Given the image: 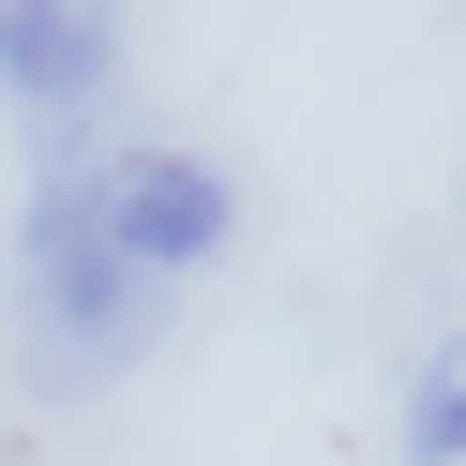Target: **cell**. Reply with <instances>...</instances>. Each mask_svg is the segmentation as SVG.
Segmentation results:
<instances>
[{
    "instance_id": "6da1fadb",
    "label": "cell",
    "mask_w": 466,
    "mask_h": 466,
    "mask_svg": "<svg viewBox=\"0 0 466 466\" xmlns=\"http://www.w3.org/2000/svg\"><path fill=\"white\" fill-rule=\"evenodd\" d=\"M15 286H31V361H46V391H91V376H121L136 346L166 331V286L106 241V211H91L76 166L31 196V256H15Z\"/></svg>"
},
{
    "instance_id": "7a4b0ae2",
    "label": "cell",
    "mask_w": 466,
    "mask_h": 466,
    "mask_svg": "<svg viewBox=\"0 0 466 466\" xmlns=\"http://www.w3.org/2000/svg\"><path fill=\"white\" fill-rule=\"evenodd\" d=\"M76 181H91L106 241H121L151 286H181L196 256H226V181L196 151H106V166H76Z\"/></svg>"
},
{
    "instance_id": "3957f363",
    "label": "cell",
    "mask_w": 466,
    "mask_h": 466,
    "mask_svg": "<svg viewBox=\"0 0 466 466\" xmlns=\"http://www.w3.org/2000/svg\"><path fill=\"white\" fill-rule=\"evenodd\" d=\"M106 61H121V15L106 0H0V91L31 121H91Z\"/></svg>"
},
{
    "instance_id": "277c9868",
    "label": "cell",
    "mask_w": 466,
    "mask_h": 466,
    "mask_svg": "<svg viewBox=\"0 0 466 466\" xmlns=\"http://www.w3.org/2000/svg\"><path fill=\"white\" fill-rule=\"evenodd\" d=\"M406 451H421V466H466V346L421 361V391H406Z\"/></svg>"
}]
</instances>
